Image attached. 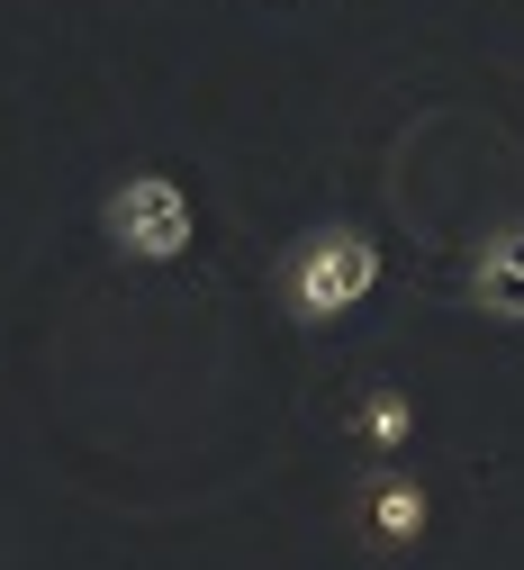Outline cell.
Wrapping results in <instances>:
<instances>
[{
  "label": "cell",
  "mask_w": 524,
  "mask_h": 570,
  "mask_svg": "<svg viewBox=\"0 0 524 570\" xmlns=\"http://www.w3.org/2000/svg\"><path fill=\"white\" fill-rule=\"evenodd\" d=\"M471 299H479L488 317L524 326V218H506V227L479 245V263H471Z\"/></svg>",
  "instance_id": "cell-4"
},
{
  "label": "cell",
  "mask_w": 524,
  "mask_h": 570,
  "mask_svg": "<svg viewBox=\"0 0 524 570\" xmlns=\"http://www.w3.org/2000/svg\"><path fill=\"white\" fill-rule=\"evenodd\" d=\"M100 218H109V245L127 263H181L190 236H199V208H190V190L172 173H127Z\"/></svg>",
  "instance_id": "cell-2"
},
{
  "label": "cell",
  "mask_w": 524,
  "mask_h": 570,
  "mask_svg": "<svg viewBox=\"0 0 524 570\" xmlns=\"http://www.w3.org/2000/svg\"><path fill=\"white\" fill-rule=\"evenodd\" d=\"M370 291H380V245H370L362 227H317V236H298L289 263H280V308L298 326H335Z\"/></svg>",
  "instance_id": "cell-1"
},
{
  "label": "cell",
  "mask_w": 524,
  "mask_h": 570,
  "mask_svg": "<svg viewBox=\"0 0 524 570\" xmlns=\"http://www.w3.org/2000/svg\"><path fill=\"white\" fill-rule=\"evenodd\" d=\"M353 517H362V534L380 543V552H407V543L434 525V498H425V480H416V471L370 462V471H362V489H353Z\"/></svg>",
  "instance_id": "cell-3"
},
{
  "label": "cell",
  "mask_w": 524,
  "mask_h": 570,
  "mask_svg": "<svg viewBox=\"0 0 524 570\" xmlns=\"http://www.w3.org/2000/svg\"><path fill=\"white\" fill-rule=\"evenodd\" d=\"M353 444H362L370 462H389L398 444H416V399H407V390H362V407H353Z\"/></svg>",
  "instance_id": "cell-5"
}]
</instances>
